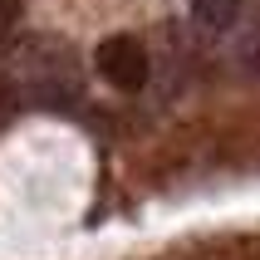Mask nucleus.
I'll return each mask as SVG.
<instances>
[{
  "instance_id": "f257e3e1",
  "label": "nucleus",
  "mask_w": 260,
  "mask_h": 260,
  "mask_svg": "<svg viewBox=\"0 0 260 260\" xmlns=\"http://www.w3.org/2000/svg\"><path fill=\"white\" fill-rule=\"evenodd\" d=\"M20 74H25V84L35 99L44 103H74L79 99V69H74V54L64 40H29L20 54H15Z\"/></svg>"
},
{
  "instance_id": "f03ea898",
  "label": "nucleus",
  "mask_w": 260,
  "mask_h": 260,
  "mask_svg": "<svg viewBox=\"0 0 260 260\" xmlns=\"http://www.w3.org/2000/svg\"><path fill=\"white\" fill-rule=\"evenodd\" d=\"M93 64H99V74L113 88H123V93H138V88L147 84V49L133 40V35H113V40H103L99 54H93Z\"/></svg>"
},
{
  "instance_id": "7ed1b4c3",
  "label": "nucleus",
  "mask_w": 260,
  "mask_h": 260,
  "mask_svg": "<svg viewBox=\"0 0 260 260\" xmlns=\"http://www.w3.org/2000/svg\"><path fill=\"white\" fill-rule=\"evenodd\" d=\"M191 20H197L206 35H226V29L241 20V0H191Z\"/></svg>"
},
{
  "instance_id": "20e7f679",
  "label": "nucleus",
  "mask_w": 260,
  "mask_h": 260,
  "mask_svg": "<svg viewBox=\"0 0 260 260\" xmlns=\"http://www.w3.org/2000/svg\"><path fill=\"white\" fill-rule=\"evenodd\" d=\"M20 99H25V93H20L15 84H0V133H5L15 118H20V108H25Z\"/></svg>"
},
{
  "instance_id": "39448f33",
  "label": "nucleus",
  "mask_w": 260,
  "mask_h": 260,
  "mask_svg": "<svg viewBox=\"0 0 260 260\" xmlns=\"http://www.w3.org/2000/svg\"><path fill=\"white\" fill-rule=\"evenodd\" d=\"M20 25V0H0V40Z\"/></svg>"
},
{
  "instance_id": "423d86ee",
  "label": "nucleus",
  "mask_w": 260,
  "mask_h": 260,
  "mask_svg": "<svg viewBox=\"0 0 260 260\" xmlns=\"http://www.w3.org/2000/svg\"><path fill=\"white\" fill-rule=\"evenodd\" d=\"M255 49H260V20H255Z\"/></svg>"
}]
</instances>
